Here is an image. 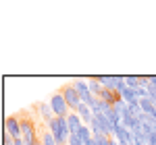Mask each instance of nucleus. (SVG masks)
<instances>
[{
	"mask_svg": "<svg viewBox=\"0 0 156 145\" xmlns=\"http://www.w3.org/2000/svg\"><path fill=\"white\" fill-rule=\"evenodd\" d=\"M17 118H19V124H21V139H23V145H37L40 143V137H37V120L36 114H31V108H25L15 112Z\"/></svg>",
	"mask_w": 156,
	"mask_h": 145,
	"instance_id": "obj_1",
	"label": "nucleus"
},
{
	"mask_svg": "<svg viewBox=\"0 0 156 145\" xmlns=\"http://www.w3.org/2000/svg\"><path fill=\"white\" fill-rule=\"evenodd\" d=\"M48 129H50V133H52L54 141H56L58 145H69V135H71V131H69L67 118L54 116V118L48 122Z\"/></svg>",
	"mask_w": 156,
	"mask_h": 145,
	"instance_id": "obj_2",
	"label": "nucleus"
},
{
	"mask_svg": "<svg viewBox=\"0 0 156 145\" xmlns=\"http://www.w3.org/2000/svg\"><path fill=\"white\" fill-rule=\"evenodd\" d=\"M58 93L62 97H65V102L69 104V108L75 112V110L79 108L83 102H81V97H79V93L75 91V87H73V83H65V85H60L58 87Z\"/></svg>",
	"mask_w": 156,
	"mask_h": 145,
	"instance_id": "obj_3",
	"label": "nucleus"
},
{
	"mask_svg": "<svg viewBox=\"0 0 156 145\" xmlns=\"http://www.w3.org/2000/svg\"><path fill=\"white\" fill-rule=\"evenodd\" d=\"M50 108H52V112H54V116H60V118H67V116L71 114L69 104L65 102V97L60 96L58 91H54V93L50 96Z\"/></svg>",
	"mask_w": 156,
	"mask_h": 145,
	"instance_id": "obj_4",
	"label": "nucleus"
},
{
	"mask_svg": "<svg viewBox=\"0 0 156 145\" xmlns=\"http://www.w3.org/2000/svg\"><path fill=\"white\" fill-rule=\"evenodd\" d=\"M71 83H73V87H75V91L79 93L81 102H83V104H87L90 108H94V106H96V102H98V97L92 96V91H90L87 83H85V81H81V79H75V81H71Z\"/></svg>",
	"mask_w": 156,
	"mask_h": 145,
	"instance_id": "obj_5",
	"label": "nucleus"
},
{
	"mask_svg": "<svg viewBox=\"0 0 156 145\" xmlns=\"http://www.w3.org/2000/svg\"><path fill=\"white\" fill-rule=\"evenodd\" d=\"M4 131L11 135L15 141H17V139H21V124H19V118H17V114H11V116H6V120H4Z\"/></svg>",
	"mask_w": 156,
	"mask_h": 145,
	"instance_id": "obj_6",
	"label": "nucleus"
},
{
	"mask_svg": "<svg viewBox=\"0 0 156 145\" xmlns=\"http://www.w3.org/2000/svg\"><path fill=\"white\" fill-rule=\"evenodd\" d=\"M96 81L104 89H108V91H117V85H119V81H121V75L119 77H96Z\"/></svg>",
	"mask_w": 156,
	"mask_h": 145,
	"instance_id": "obj_7",
	"label": "nucleus"
},
{
	"mask_svg": "<svg viewBox=\"0 0 156 145\" xmlns=\"http://www.w3.org/2000/svg\"><path fill=\"white\" fill-rule=\"evenodd\" d=\"M75 112L79 114V118H81V122H83V124H87V126L92 124V120H94V112H92V108H90L87 104H81L79 108L75 110Z\"/></svg>",
	"mask_w": 156,
	"mask_h": 145,
	"instance_id": "obj_8",
	"label": "nucleus"
},
{
	"mask_svg": "<svg viewBox=\"0 0 156 145\" xmlns=\"http://www.w3.org/2000/svg\"><path fill=\"white\" fill-rule=\"evenodd\" d=\"M87 87H90L92 96L98 97V99H100V97H102V93H104V87L96 81V77H90V79H87Z\"/></svg>",
	"mask_w": 156,
	"mask_h": 145,
	"instance_id": "obj_9",
	"label": "nucleus"
},
{
	"mask_svg": "<svg viewBox=\"0 0 156 145\" xmlns=\"http://www.w3.org/2000/svg\"><path fill=\"white\" fill-rule=\"evenodd\" d=\"M67 122H69V131H71V133H77V131L81 129V118H79L77 112H71V114L67 116Z\"/></svg>",
	"mask_w": 156,
	"mask_h": 145,
	"instance_id": "obj_10",
	"label": "nucleus"
},
{
	"mask_svg": "<svg viewBox=\"0 0 156 145\" xmlns=\"http://www.w3.org/2000/svg\"><path fill=\"white\" fill-rule=\"evenodd\" d=\"M140 108H142V112H144V114H148V116H150V114L156 110V104L150 99V97H146V99H140Z\"/></svg>",
	"mask_w": 156,
	"mask_h": 145,
	"instance_id": "obj_11",
	"label": "nucleus"
}]
</instances>
